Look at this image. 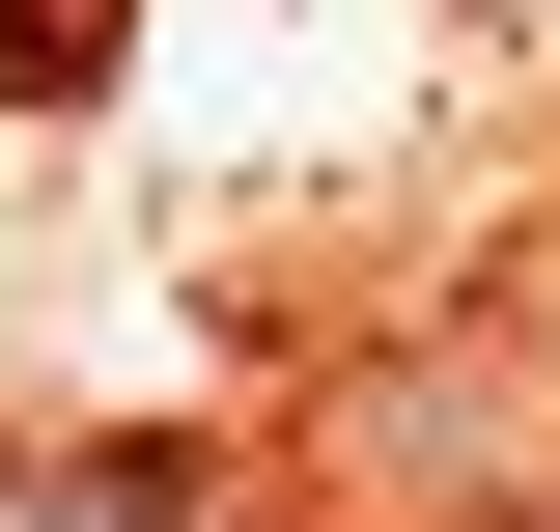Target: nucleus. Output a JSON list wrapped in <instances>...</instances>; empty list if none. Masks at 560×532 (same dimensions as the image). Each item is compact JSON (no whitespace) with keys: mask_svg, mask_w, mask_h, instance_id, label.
Segmentation results:
<instances>
[{"mask_svg":"<svg viewBox=\"0 0 560 532\" xmlns=\"http://www.w3.org/2000/svg\"><path fill=\"white\" fill-rule=\"evenodd\" d=\"M0 532H197L168 476H84V449H0Z\"/></svg>","mask_w":560,"mask_h":532,"instance_id":"1","label":"nucleus"}]
</instances>
